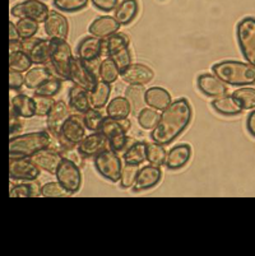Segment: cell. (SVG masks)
<instances>
[{
    "mask_svg": "<svg viewBox=\"0 0 255 256\" xmlns=\"http://www.w3.org/2000/svg\"><path fill=\"white\" fill-rule=\"evenodd\" d=\"M191 116L193 110L188 100H175L161 114L157 126L152 130V140L162 146L171 144L188 128Z\"/></svg>",
    "mask_w": 255,
    "mask_h": 256,
    "instance_id": "6da1fadb",
    "label": "cell"
},
{
    "mask_svg": "<svg viewBox=\"0 0 255 256\" xmlns=\"http://www.w3.org/2000/svg\"><path fill=\"white\" fill-rule=\"evenodd\" d=\"M212 72L228 86L245 87L255 84V68L249 62L224 60L214 64L212 66Z\"/></svg>",
    "mask_w": 255,
    "mask_h": 256,
    "instance_id": "7a4b0ae2",
    "label": "cell"
},
{
    "mask_svg": "<svg viewBox=\"0 0 255 256\" xmlns=\"http://www.w3.org/2000/svg\"><path fill=\"white\" fill-rule=\"evenodd\" d=\"M50 143L51 136L49 132H32L12 136L9 142V157L31 158L41 150L50 146Z\"/></svg>",
    "mask_w": 255,
    "mask_h": 256,
    "instance_id": "3957f363",
    "label": "cell"
},
{
    "mask_svg": "<svg viewBox=\"0 0 255 256\" xmlns=\"http://www.w3.org/2000/svg\"><path fill=\"white\" fill-rule=\"evenodd\" d=\"M51 68L60 78L70 80V68L74 56L72 48L65 40H51Z\"/></svg>",
    "mask_w": 255,
    "mask_h": 256,
    "instance_id": "277c9868",
    "label": "cell"
},
{
    "mask_svg": "<svg viewBox=\"0 0 255 256\" xmlns=\"http://www.w3.org/2000/svg\"><path fill=\"white\" fill-rule=\"evenodd\" d=\"M238 46L245 60L255 68V18L245 17L236 27Z\"/></svg>",
    "mask_w": 255,
    "mask_h": 256,
    "instance_id": "5b68a950",
    "label": "cell"
},
{
    "mask_svg": "<svg viewBox=\"0 0 255 256\" xmlns=\"http://www.w3.org/2000/svg\"><path fill=\"white\" fill-rule=\"evenodd\" d=\"M93 164L97 172L102 178H106L110 182H118L120 181L121 164L120 157L118 153L111 150H105L101 153H98L96 157H93Z\"/></svg>",
    "mask_w": 255,
    "mask_h": 256,
    "instance_id": "8992f818",
    "label": "cell"
},
{
    "mask_svg": "<svg viewBox=\"0 0 255 256\" xmlns=\"http://www.w3.org/2000/svg\"><path fill=\"white\" fill-rule=\"evenodd\" d=\"M56 180L59 181L70 194L73 195L79 192L82 186V171L81 167L73 160L63 158L59 167L56 170Z\"/></svg>",
    "mask_w": 255,
    "mask_h": 256,
    "instance_id": "52a82bcc",
    "label": "cell"
},
{
    "mask_svg": "<svg viewBox=\"0 0 255 256\" xmlns=\"http://www.w3.org/2000/svg\"><path fill=\"white\" fill-rule=\"evenodd\" d=\"M49 6L41 0H23L21 3L14 4L11 9V14L16 18H28L36 22H45L48 18Z\"/></svg>",
    "mask_w": 255,
    "mask_h": 256,
    "instance_id": "ba28073f",
    "label": "cell"
},
{
    "mask_svg": "<svg viewBox=\"0 0 255 256\" xmlns=\"http://www.w3.org/2000/svg\"><path fill=\"white\" fill-rule=\"evenodd\" d=\"M23 51L27 52L31 58L32 62L36 65H46L51 60V40L45 38H31L22 40Z\"/></svg>",
    "mask_w": 255,
    "mask_h": 256,
    "instance_id": "9c48e42d",
    "label": "cell"
},
{
    "mask_svg": "<svg viewBox=\"0 0 255 256\" xmlns=\"http://www.w3.org/2000/svg\"><path fill=\"white\" fill-rule=\"evenodd\" d=\"M40 171L32 158H11L9 160V178L14 181H35Z\"/></svg>",
    "mask_w": 255,
    "mask_h": 256,
    "instance_id": "30bf717a",
    "label": "cell"
},
{
    "mask_svg": "<svg viewBox=\"0 0 255 256\" xmlns=\"http://www.w3.org/2000/svg\"><path fill=\"white\" fill-rule=\"evenodd\" d=\"M70 80L76 86L84 88L91 92L98 83L95 72L87 65V62L82 60L81 58H74L70 68Z\"/></svg>",
    "mask_w": 255,
    "mask_h": 256,
    "instance_id": "8fae6325",
    "label": "cell"
},
{
    "mask_svg": "<svg viewBox=\"0 0 255 256\" xmlns=\"http://www.w3.org/2000/svg\"><path fill=\"white\" fill-rule=\"evenodd\" d=\"M44 30L50 40H67L69 34V23L62 13L50 10L48 18L44 22Z\"/></svg>",
    "mask_w": 255,
    "mask_h": 256,
    "instance_id": "7c38bea8",
    "label": "cell"
},
{
    "mask_svg": "<svg viewBox=\"0 0 255 256\" xmlns=\"http://www.w3.org/2000/svg\"><path fill=\"white\" fill-rule=\"evenodd\" d=\"M120 76L128 84L146 86L153 80L154 72L147 65L133 62L128 68L120 72Z\"/></svg>",
    "mask_w": 255,
    "mask_h": 256,
    "instance_id": "4fadbf2b",
    "label": "cell"
},
{
    "mask_svg": "<svg viewBox=\"0 0 255 256\" xmlns=\"http://www.w3.org/2000/svg\"><path fill=\"white\" fill-rule=\"evenodd\" d=\"M196 84L200 92L210 98H218L227 93V86L214 74H200L196 79Z\"/></svg>",
    "mask_w": 255,
    "mask_h": 256,
    "instance_id": "5bb4252c",
    "label": "cell"
},
{
    "mask_svg": "<svg viewBox=\"0 0 255 256\" xmlns=\"http://www.w3.org/2000/svg\"><path fill=\"white\" fill-rule=\"evenodd\" d=\"M107 143H109V140L102 132H92L90 136H84L81 143H78L77 150L86 158L96 157L98 153H101L102 150H106Z\"/></svg>",
    "mask_w": 255,
    "mask_h": 256,
    "instance_id": "9a60e30c",
    "label": "cell"
},
{
    "mask_svg": "<svg viewBox=\"0 0 255 256\" xmlns=\"http://www.w3.org/2000/svg\"><path fill=\"white\" fill-rule=\"evenodd\" d=\"M69 108L70 107H68L64 101H55L53 108L46 116V128L51 136H56L60 134L62 125L70 116Z\"/></svg>",
    "mask_w": 255,
    "mask_h": 256,
    "instance_id": "2e32d148",
    "label": "cell"
},
{
    "mask_svg": "<svg viewBox=\"0 0 255 256\" xmlns=\"http://www.w3.org/2000/svg\"><path fill=\"white\" fill-rule=\"evenodd\" d=\"M162 178V171L158 166H153V164H148L140 168L139 174L135 184L133 185V192H146L149 188H154Z\"/></svg>",
    "mask_w": 255,
    "mask_h": 256,
    "instance_id": "e0dca14e",
    "label": "cell"
},
{
    "mask_svg": "<svg viewBox=\"0 0 255 256\" xmlns=\"http://www.w3.org/2000/svg\"><path fill=\"white\" fill-rule=\"evenodd\" d=\"M31 158L41 171H45L50 174H56V170L63 160L62 153L55 150L54 148H50V146H48L45 150H41L36 154L32 156Z\"/></svg>",
    "mask_w": 255,
    "mask_h": 256,
    "instance_id": "ac0fdd59",
    "label": "cell"
},
{
    "mask_svg": "<svg viewBox=\"0 0 255 256\" xmlns=\"http://www.w3.org/2000/svg\"><path fill=\"white\" fill-rule=\"evenodd\" d=\"M105 50V44L101 38H97L95 36L84 37L81 40V42L77 46V55L84 62H96L101 56Z\"/></svg>",
    "mask_w": 255,
    "mask_h": 256,
    "instance_id": "d6986e66",
    "label": "cell"
},
{
    "mask_svg": "<svg viewBox=\"0 0 255 256\" xmlns=\"http://www.w3.org/2000/svg\"><path fill=\"white\" fill-rule=\"evenodd\" d=\"M120 28V24H119L118 20H115V17H111V16H102V17H98L93 20L92 23L88 27V31H90L91 36H95L97 38H109L110 36L115 34L116 32Z\"/></svg>",
    "mask_w": 255,
    "mask_h": 256,
    "instance_id": "ffe728a7",
    "label": "cell"
},
{
    "mask_svg": "<svg viewBox=\"0 0 255 256\" xmlns=\"http://www.w3.org/2000/svg\"><path fill=\"white\" fill-rule=\"evenodd\" d=\"M60 132L67 140L78 146V143H81L86 136V126L83 124V118H79L78 115H70L62 125Z\"/></svg>",
    "mask_w": 255,
    "mask_h": 256,
    "instance_id": "44dd1931",
    "label": "cell"
},
{
    "mask_svg": "<svg viewBox=\"0 0 255 256\" xmlns=\"http://www.w3.org/2000/svg\"><path fill=\"white\" fill-rule=\"evenodd\" d=\"M191 157V146L189 144H179L167 152L165 166L171 171H177L186 166Z\"/></svg>",
    "mask_w": 255,
    "mask_h": 256,
    "instance_id": "7402d4cb",
    "label": "cell"
},
{
    "mask_svg": "<svg viewBox=\"0 0 255 256\" xmlns=\"http://www.w3.org/2000/svg\"><path fill=\"white\" fill-rule=\"evenodd\" d=\"M130 126H132V122L128 118H114L106 116L104 118L102 121L101 129L100 132H102L105 136L107 138V140L116 136H120V134H126L129 132Z\"/></svg>",
    "mask_w": 255,
    "mask_h": 256,
    "instance_id": "603a6c76",
    "label": "cell"
},
{
    "mask_svg": "<svg viewBox=\"0 0 255 256\" xmlns=\"http://www.w3.org/2000/svg\"><path fill=\"white\" fill-rule=\"evenodd\" d=\"M68 101H69L70 108L76 111V112L84 114L87 112L90 108H92L90 101V92L84 90V88L79 87V86L74 84L73 87L70 88Z\"/></svg>",
    "mask_w": 255,
    "mask_h": 256,
    "instance_id": "cb8c5ba5",
    "label": "cell"
},
{
    "mask_svg": "<svg viewBox=\"0 0 255 256\" xmlns=\"http://www.w3.org/2000/svg\"><path fill=\"white\" fill-rule=\"evenodd\" d=\"M147 106L152 107L154 110L163 111L171 104V94L167 90L162 87H152L146 90Z\"/></svg>",
    "mask_w": 255,
    "mask_h": 256,
    "instance_id": "d4e9b609",
    "label": "cell"
},
{
    "mask_svg": "<svg viewBox=\"0 0 255 256\" xmlns=\"http://www.w3.org/2000/svg\"><path fill=\"white\" fill-rule=\"evenodd\" d=\"M11 112H14L22 118H31L36 116L34 98L25 94V93L16 94L11 102Z\"/></svg>",
    "mask_w": 255,
    "mask_h": 256,
    "instance_id": "484cf974",
    "label": "cell"
},
{
    "mask_svg": "<svg viewBox=\"0 0 255 256\" xmlns=\"http://www.w3.org/2000/svg\"><path fill=\"white\" fill-rule=\"evenodd\" d=\"M212 107L216 112L223 116H235L240 115L242 112V108L240 102L231 94V96H222L218 98H214L212 102Z\"/></svg>",
    "mask_w": 255,
    "mask_h": 256,
    "instance_id": "4316f807",
    "label": "cell"
},
{
    "mask_svg": "<svg viewBox=\"0 0 255 256\" xmlns=\"http://www.w3.org/2000/svg\"><path fill=\"white\" fill-rule=\"evenodd\" d=\"M146 90L144 86L142 84H129V87L125 90V98L129 102L132 114L134 115H138L147 104Z\"/></svg>",
    "mask_w": 255,
    "mask_h": 256,
    "instance_id": "83f0119b",
    "label": "cell"
},
{
    "mask_svg": "<svg viewBox=\"0 0 255 256\" xmlns=\"http://www.w3.org/2000/svg\"><path fill=\"white\" fill-rule=\"evenodd\" d=\"M53 76L50 69L45 68L44 65H37L35 68H31L28 72H26L25 76V86L28 90H36L40 86L50 79Z\"/></svg>",
    "mask_w": 255,
    "mask_h": 256,
    "instance_id": "f1b7e54d",
    "label": "cell"
},
{
    "mask_svg": "<svg viewBox=\"0 0 255 256\" xmlns=\"http://www.w3.org/2000/svg\"><path fill=\"white\" fill-rule=\"evenodd\" d=\"M138 6L137 0H123L115 9V20H118L120 26H126L133 22L135 17H137Z\"/></svg>",
    "mask_w": 255,
    "mask_h": 256,
    "instance_id": "f546056e",
    "label": "cell"
},
{
    "mask_svg": "<svg viewBox=\"0 0 255 256\" xmlns=\"http://www.w3.org/2000/svg\"><path fill=\"white\" fill-rule=\"evenodd\" d=\"M110 94H111V84L100 80L96 84V87L90 92V101L92 108L102 110L109 104Z\"/></svg>",
    "mask_w": 255,
    "mask_h": 256,
    "instance_id": "4dcf8cb0",
    "label": "cell"
},
{
    "mask_svg": "<svg viewBox=\"0 0 255 256\" xmlns=\"http://www.w3.org/2000/svg\"><path fill=\"white\" fill-rule=\"evenodd\" d=\"M106 114L110 118H125L132 114V108L125 97L118 96L107 104Z\"/></svg>",
    "mask_w": 255,
    "mask_h": 256,
    "instance_id": "1f68e13d",
    "label": "cell"
},
{
    "mask_svg": "<svg viewBox=\"0 0 255 256\" xmlns=\"http://www.w3.org/2000/svg\"><path fill=\"white\" fill-rule=\"evenodd\" d=\"M129 37L126 36L125 34L116 32L115 34H112L109 38H106V42H105V52L107 54V56L111 58L114 56L115 54L126 50V48H129Z\"/></svg>",
    "mask_w": 255,
    "mask_h": 256,
    "instance_id": "d6a6232c",
    "label": "cell"
},
{
    "mask_svg": "<svg viewBox=\"0 0 255 256\" xmlns=\"http://www.w3.org/2000/svg\"><path fill=\"white\" fill-rule=\"evenodd\" d=\"M124 164H142L147 160V143L146 142H135L129 150L123 156Z\"/></svg>",
    "mask_w": 255,
    "mask_h": 256,
    "instance_id": "836d02e7",
    "label": "cell"
},
{
    "mask_svg": "<svg viewBox=\"0 0 255 256\" xmlns=\"http://www.w3.org/2000/svg\"><path fill=\"white\" fill-rule=\"evenodd\" d=\"M119 76H120V70H119L118 65L115 64V62L111 58H106L105 60H102L100 66H98V78H100V80L111 84V83L116 82Z\"/></svg>",
    "mask_w": 255,
    "mask_h": 256,
    "instance_id": "e575fe53",
    "label": "cell"
},
{
    "mask_svg": "<svg viewBox=\"0 0 255 256\" xmlns=\"http://www.w3.org/2000/svg\"><path fill=\"white\" fill-rule=\"evenodd\" d=\"M166 157H167V152L165 150V146L156 142L147 143V162L149 164L161 167L165 164Z\"/></svg>",
    "mask_w": 255,
    "mask_h": 256,
    "instance_id": "d590c367",
    "label": "cell"
},
{
    "mask_svg": "<svg viewBox=\"0 0 255 256\" xmlns=\"http://www.w3.org/2000/svg\"><path fill=\"white\" fill-rule=\"evenodd\" d=\"M11 198H35L41 195V188L35 181H27V184L13 185L9 192Z\"/></svg>",
    "mask_w": 255,
    "mask_h": 256,
    "instance_id": "8d00e7d4",
    "label": "cell"
},
{
    "mask_svg": "<svg viewBox=\"0 0 255 256\" xmlns=\"http://www.w3.org/2000/svg\"><path fill=\"white\" fill-rule=\"evenodd\" d=\"M34 64L27 52L25 51H17V52L9 54V69L16 72L25 73L31 69V65Z\"/></svg>",
    "mask_w": 255,
    "mask_h": 256,
    "instance_id": "74e56055",
    "label": "cell"
},
{
    "mask_svg": "<svg viewBox=\"0 0 255 256\" xmlns=\"http://www.w3.org/2000/svg\"><path fill=\"white\" fill-rule=\"evenodd\" d=\"M161 114L152 107H144L143 110L138 114V124L144 130H153L157 126L160 121Z\"/></svg>",
    "mask_w": 255,
    "mask_h": 256,
    "instance_id": "f35d334b",
    "label": "cell"
},
{
    "mask_svg": "<svg viewBox=\"0 0 255 256\" xmlns=\"http://www.w3.org/2000/svg\"><path fill=\"white\" fill-rule=\"evenodd\" d=\"M140 171V164H125L121 168L120 174V188H133L138 178V174Z\"/></svg>",
    "mask_w": 255,
    "mask_h": 256,
    "instance_id": "ab89813d",
    "label": "cell"
},
{
    "mask_svg": "<svg viewBox=\"0 0 255 256\" xmlns=\"http://www.w3.org/2000/svg\"><path fill=\"white\" fill-rule=\"evenodd\" d=\"M82 118H83V124L86 129L90 132H100L104 121V116H102L101 111L96 110V108H90L87 112L82 114Z\"/></svg>",
    "mask_w": 255,
    "mask_h": 256,
    "instance_id": "60d3db41",
    "label": "cell"
},
{
    "mask_svg": "<svg viewBox=\"0 0 255 256\" xmlns=\"http://www.w3.org/2000/svg\"><path fill=\"white\" fill-rule=\"evenodd\" d=\"M232 96L240 102L244 110H254L255 108V88H240L232 93Z\"/></svg>",
    "mask_w": 255,
    "mask_h": 256,
    "instance_id": "b9f144b4",
    "label": "cell"
},
{
    "mask_svg": "<svg viewBox=\"0 0 255 256\" xmlns=\"http://www.w3.org/2000/svg\"><path fill=\"white\" fill-rule=\"evenodd\" d=\"M41 195L45 198H67L72 194L59 181H49L41 186Z\"/></svg>",
    "mask_w": 255,
    "mask_h": 256,
    "instance_id": "7bdbcfd3",
    "label": "cell"
},
{
    "mask_svg": "<svg viewBox=\"0 0 255 256\" xmlns=\"http://www.w3.org/2000/svg\"><path fill=\"white\" fill-rule=\"evenodd\" d=\"M39 22L34 20H28V18H22L16 23L17 27L18 34H20L21 40H27L34 37L39 31Z\"/></svg>",
    "mask_w": 255,
    "mask_h": 256,
    "instance_id": "ee69618b",
    "label": "cell"
},
{
    "mask_svg": "<svg viewBox=\"0 0 255 256\" xmlns=\"http://www.w3.org/2000/svg\"><path fill=\"white\" fill-rule=\"evenodd\" d=\"M34 104H35V114L39 118H45L49 115L50 110L53 108L54 104V97H48V96H41V94H34Z\"/></svg>",
    "mask_w": 255,
    "mask_h": 256,
    "instance_id": "f6af8a7d",
    "label": "cell"
},
{
    "mask_svg": "<svg viewBox=\"0 0 255 256\" xmlns=\"http://www.w3.org/2000/svg\"><path fill=\"white\" fill-rule=\"evenodd\" d=\"M62 87H63V78H55V76H51V78L48 79L44 84L40 86L35 93H36V94H41V96L54 97L60 92Z\"/></svg>",
    "mask_w": 255,
    "mask_h": 256,
    "instance_id": "bcb514c9",
    "label": "cell"
},
{
    "mask_svg": "<svg viewBox=\"0 0 255 256\" xmlns=\"http://www.w3.org/2000/svg\"><path fill=\"white\" fill-rule=\"evenodd\" d=\"M90 0H54V6L58 10L76 13L86 8Z\"/></svg>",
    "mask_w": 255,
    "mask_h": 256,
    "instance_id": "7dc6e473",
    "label": "cell"
},
{
    "mask_svg": "<svg viewBox=\"0 0 255 256\" xmlns=\"http://www.w3.org/2000/svg\"><path fill=\"white\" fill-rule=\"evenodd\" d=\"M134 143V139L128 136L126 134H120V136H116L114 138L109 139L110 150L116 153H125Z\"/></svg>",
    "mask_w": 255,
    "mask_h": 256,
    "instance_id": "c3c4849f",
    "label": "cell"
},
{
    "mask_svg": "<svg viewBox=\"0 0 255 256\" xmlns=\"http://www.w3.org/2000/svg\"><path fill=\"white\" fill-rule=\"evenodd\" d=\"M111 59L115 62V64L118 65V68L120 72L128 68L130 64H133L132 52H130L129 48H126V50L115 54L114 56H111Z\"/></svg>",
    "mask_w": 255,
    "mask_h": 256,
    "instance_id": "681fc988",
    "label": "cell"
},
{
    "mask_svg": "<svg viewBox=\"0 0 255 256\" xmlns=\"http://www.w3.org/2000/svg\"><path fill=\"white\" fill-rule=\"evenodd\" d=\"M25 86V76L21 72H9V87L12 90H20Z\"/></svg>",
    "mask_w": 255,
    "mask_h": 256,
    "instance_id": "f907efd6",
    "label": "cell"
},
{
    "mask_svg": "<svg viewBox=\"0 0 255 256\" xmlns=\"http://www.w3.org/2000/svg\"><path fill=\"white\" fill-rule=\"evenodd\" d=\"M90 2H92L96 8L102 12H106V13L115 10L119 3V0H90Z\"/></svg>",
    "mask_w": 255,
    "mask_h": 256,
    "instance_id": "816d5d0a",
    "label": "cell"
},
{
    "mask_svg": "<svg viewBox=\"0 0 255 256\" xmlns=\"http://www.w3.org/2000/svg\"><path fill=\"white\" fill-rule=\"evenodd\" d=\"M21 118H20L14 112H11V134H16L23 128V121Z\"/></svg>",
    "mask_w": 255,
    "mask_h": 256,
    "instance_id": "f5cc1de1",
    "label": "cell"
},
{
    "mask_svg": "<svg viewBox=\"0 0 255 256\" xmlns=\"http://www.w3.org/2000/svg\"><path fill=\"white\" fill-rule=\"evenodd\" d=\"M246 129L250 132V136L255 138V108L249 114L246 118Z\"/></svg>",
    "mask_w": 255,
    "mask_h": 256,
    "instance_id": "db71d44e",
    "label": "cell"
},
{
    "mask_svg": "<svg viewBox=\"0 0 255 256\" xmlns=\"http://www.w3.org/2000/svg\"><path fill=\"white\" fill-rule=\"evenodd\" d=\"M9 40L11 41H17V40H21L20 34H18L17 27H16V23L11 22L9 23Z\"/></svg>",
    "mask_w": 255,
    "mask_h": 256,
    "instance_id": "11a10c76",
    "label": "cell"
},
{
    "mask_svg": "<svg viewBox=\"0 0 255 256\" xmlns=\"http://www.w3.org/2000/svg\"><path fill=\"white\" fill-rule=\"evenodd\" d=\"M17 51H23L22 40L11 41V44H9V52H17Z\"/></svg>",
    "mask_w": 255,
    "mask_h": 256,
    "instance_id": "9f6ffc18",
    "label": "cell"
}]
</instances>
